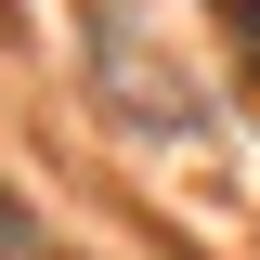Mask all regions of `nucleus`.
Wrapping results in <instances>:
<instances>
[{"instance_id":"obj_1","label":"nucleus","mask_w":260,"mask_h":260,"mask_svg":"<svg viewBox=\"0 0 260 260\" xmlns=\"http://www.w3.org/2000/svg\"><path fill=\"white\" fill-rule=\"evenodd\" d=\"M0 260H65V247H52V234H39V221H26V208H13V182H0Z\"/></svg>"},{"instance_id":"obj_2","label":"nucleus","mask_w":260,"mask_h":260,"mask_svg":"<svg viewBox=\"0 0 260 260\" xmlns=\"http://www.w3.org/2000/svg\"><path fill=\"white\" fill-rule=\"evenodd\" d=\"M234 13V39H247V78H260V0H221Z\"/></svg>"}]
</instances>
